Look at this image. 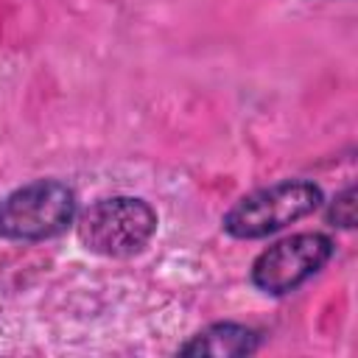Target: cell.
<instances>
[{
    "label": "cell",
    "instance_id": "1",
    "mask_svg": "<svg viewBox=\"0 0 358 358\" xmlns=\"http://www.w3.org/2000/svg\"><path fill=\"white\" fill-rule=\"evenodd\" d=\"M157 215L143 199L112 196L90 204L76 224L78 241L103 257H131L154 235Z\"/></svg>",
    "mask_w": 358,
    "mask_h": 358
},
{
    "label": "cell",
    "instance_id": "2",
    "mask_svg": "<svg viewBox=\"0 0 358 358\" xmlns=\"http://www.w3.org/2000/svg\"><path fill=\"white\" fill-rule=\"evenodd\" d=\"M76 218V196L64 182L39 179L0 201V235L11 241H45L62 235Z\"/></svg>",
    "mask_w": 358,
    "mask_h": 358
},
{
    "label": "cell",
    "instance_id": "3",
    "mask_svg": "<svg viewBox=\"0 0 358 358\" xmlns=\"http://www.w3.org/2000/svg\"><path fill=\"white\" fill-rule=\"evenodd\" d=\"M319 204H322V190L313 182L305 179L277 182L271 187H260L243 196L224 215V229L232 238H246V241L263 238L305 218Z\"/></svg>",
    "mask_w": 358,
    "mask_h": 358
},
{
    "label": "cell",
    "instance_id": "4",
    "mask_svg": "<svg viewBox=\"0 0 358 358\" xmlns=\"http://www.w3.org/2000/svg\"><path fill=\"white\" fill-rule=\"evenodd\" d=\"M333 255V241L322 232H299L271 243L252 266V282L266 294H288L313 277Z\"/></svg>",
    "mask_w": 358,
    "mask_h": 358
},
{
    "label": "cell",
    "instance_id": "5",
    "mask_svg": "<svg viewBox=\"0 0 358 358\" xmlns=\"http://www.w3.org/2000/svg\"><path fill=\"white\" fill-rule=\"evenodd\" d=\"M257 350V333L243 327V324H232V322H221L213 324L207 330H201L193 341H187L179 352L182 355H249Z\"/></svg>",
    "mask_w": 358,
    "mask_h": 358
},
{
    "label": "cell",
    "instance_id": "6",
    "mask_svg": "<svg viewBox=\"0 0 358 358\" xmlns=\"http://www.w3.org/2000/svg\"><path fill=\"white\" fill-rule=\"evenodd\" d=\"M355 190L347 187L341 196L333 199V207H330V221L338 224V227H352L355 224Z\"/></svg>",
    "mask_w": 358,
    "mask_h": 358
}]
</instances>
